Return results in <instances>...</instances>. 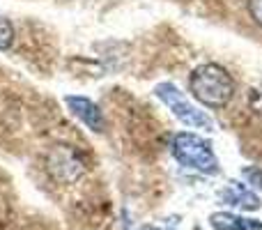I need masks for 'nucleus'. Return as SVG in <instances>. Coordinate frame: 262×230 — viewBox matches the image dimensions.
I'll use <instances>...</instances> for the list:
<instances>
[{"label": "nucleus", "instance_id": "obj_2", "mask_svg": "<svg viewBox=\"0 0 262 230\" xmlns=\"http://www.w3.org/2000/svg\"><path fill=\"white\" fill-rule=\"evenodd\" d=\"M170 152L180 166L198 171L203 175H216L221 171V163H219L216 152L212 150V143L193 131H180L172 136Z\"/></svg>", "mask_w": 262, "mask_h": 230}, {"label": "nucleus", "instance_id": "obj_9", "mask_svg": "<svg viewBox=\"0 0 262 230\" xmlns=\"http://www.w3.org/2000/svg\"><path fill=\"white\" fill-rule=\"evenodd\" d=\"M249 14L258 26H262V0H249Z\"/></svg>", "mask_w": 262, "mask_h": 230}, {"label": "nucleus", "instance_id": "obj_1", "mask_svg": "<svg viewBox=\"0 0 262 230\" xmlns=\"http://www.w3.org/2000/svg\"><path fill=\"white\" fill-rule=\"evenodd\" d=\"M189 90L198 104H203L209 111H221L232 101L237 90L235 78L230 76L226 67L216 62H205L191 72Z\"/></svg>", "mask_w": 262, "mask_h": 230}, {"label": "nucleus", "instance_id": "obj_8", "mask_svg": "<svg viewBox=\"0 0 262 230\" xmlns=\"http://www.w3.org/2000/svg\"><path fill=\"white\" fill-rule=\"evenodd\" d=\"M242 175L249 180V184H251V189H262V168L260 166H246L244 171H242Z\"/></svg>", "mask_w": 262, "mask_h": 230}, {"label": "nucleus", "instance_id": "obj_6", "mask_svg": "<svg viewBox=\"0 0 262 230\" xmlns=\"http://www.w3.org/2000/svg\"><path fill=\"white\" fill-rule=\"evenodd\" d=\"M212 230H262V221L258 219H246L232 212H216L209 217Z\"/></svg>", "mask_w": 262, "mask_h": 230}, {"label": "nucleus", "instance_id": "obj_7", "mask_svg": "<svg viewBox=\"0 0 262 230\" xmlns=\"http://www.w3.org/2000/svg\"><path fill=\"white\" fill-rule=\"evenodd\" d=\"M14 44V26L9 18L0 16V51H7Z\"/></svg>", "mask_w": 262, "mask_h": 230}, {"label": "nucleus", "instance_id": "obj_4", "mask_svg": "<svg viewBox=\"0 0 262 230\" xmlns=\"http://www.w3.org/2000/svg\"><path fill=\"white\" fill-rule=\"evenodd\" d=\"M64 104H67V109L72 111V115L78 117V120H81L88 129L97 131V134H99V131H104V127H106L104 113H101V109L92 99L81 97V95H67V97H64Z\"/></svg>", "mask_w": 262, "mask_h": 230}, {"label": "nucleus", "instance_id": "obj_5", "mask_svg": "<svg viewBox=\"0 0 262 230\" xmlns=\"http://www.w3.org/2000/svg\"><path fill=\"white\" fill-rule=\"evenodd\" d=\"M221 198H223V203L230 205V207L246 210V212H255V210L262 207L258 194H255L251 186H246L244 182H230V184L223 189Z\"/></svg>", "mask_w": 262, "mask_h": 230}, {"label": "nucleus", "instance_id": "obj_10", "mask_svg": "<svg viewBox=\"0 0 262 230\" xmlns=\"http://www.w3.org/2000/svg\"><path fill=\"white\" fill-rule=\"evenodd\" d=\"M140 230H157V228H149V226H147V228H140Z\"/></svg>", "mask_w": 262, "mask_h": 230}, {"label": "nucleus", "instance_id": "obj_3", "mask_svg": "<svg viewBox=\"0 0 262 230\" xmlns=\"http://www.w3.org/2000/svg\"><path fill=\"white\" fill-rule=\"evenodd\" d=\"M154 95L168 106V111H170L182 124L191 127V129H203V131L216 129V124H214L212 117L205 113V111H200L198 106H195L193 101H191L189 97L175 86V83H168V81L159 83V86L154 88Z\"/></svg>", "mask_w": 262, "mask_h": 230}]
</instances>
